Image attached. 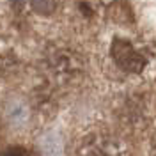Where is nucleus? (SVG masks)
<instances>
[{"instance_id":"obj_1","label":"nucleus","mask_w":156,"mask_h":156,"mask_svg":"<svg viewBox=\"0 0 156 156\" xmlns=\"http://www.w3.org/2000/svg\"><path fill=\"white\" fill-rule=\"evenodd\" d=\"M112 57L115 60V64L121 69H124L128 73H140L146 66V58L142 57L133 44L126 39L117 37L112 41Z\"/></svg>"},{"instance_id":"obj_2","label":"nucleus","mask_w":156,"mask_h":156,"mask_svg":"<svg viewBox=\"0 0 156 156\" xmlns=\"http://www.w3.org/2000/svg\"><path fill=\"white\" fill-rule=\"evenodd\" d=\"M32 5L41 14H50L55 9V2L53 0H32Z\"/></svg>"},{"instance_id":"obj_3","label":"nucleus","mask_w":156,"mask_h":156,"mask_svg":"<svg viewBox=\"0 0 156 156\" xmlns=\"http://www.w3.org/2000/svg\"><path fill=\"white\" fill-rule=\"evenodd\" d=\"M2 156H29V154H27V151L21 149V147H11V149H7Z\"/></svg>"}]
</instances>
